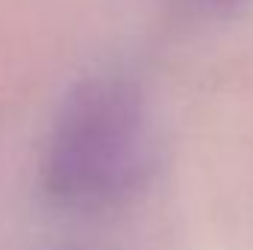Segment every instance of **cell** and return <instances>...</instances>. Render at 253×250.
Masks as SVG:
<instances>
[{
    "label": "cell",
    "mask_w": 253,
    "mask_h": 250,
    "mask_svg": "<svg viewBox=\"0 0 253 250\" xmlns=\"http://www.w3.org/2000/svg\"><path fill=\"white\" fill-rule=\"evenodd\" d=\"M71 250H80V248H71Z\"/></svg>",
    "instance_id": "3957f363"
},
{
    "label": "cell",
    "mask_w": 253,
    "mask_h": 250,
    "mask_svg": "<svg viewBox=\"0 0 253 250\" xmlns=\"http://www.w3.org/2000/svg\"><path fill=\"white\" fill-rule=\"evenodd\" d=\"M194 9H200L203 15H212V18H227L233 12H239L248 0H189Z\"/></svg>",
    "instance_id": "7a4b0ae2"
},
{
    "label": "cell",
    "mask_w": 253,
    "mask_h": 250,
    "mask_svg": "<svg viewBox=\"0 0 253 250\" xmlns=\"http://www.w3.org/2000/svg\"><path fill=\"white\" fill-rule=\"evenodd\" d=\"M147 165L144 103L121 77H85L62 97L42 156V188L65 212L121 203Z\"/></svg>",
    "instance_id": "6da1fadb"
}]
</instances>
